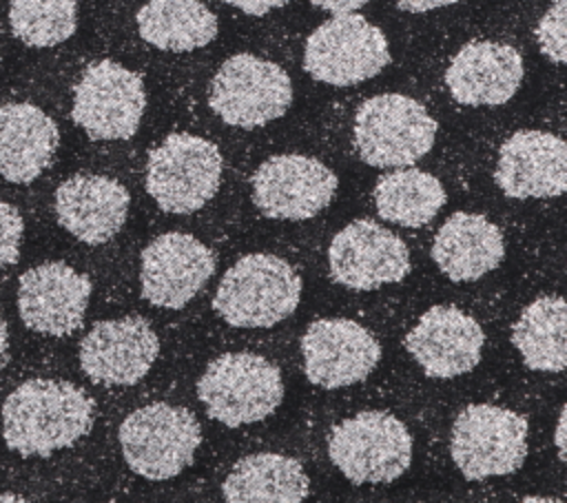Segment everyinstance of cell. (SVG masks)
<instances>
[{
  "label": "cell",
  "instance_id": "obj_1",
  "mask_svg": "<svg viewBox=\"0 0 567 503\" xmlns=\"http://www.w3.org/2000/svg\"><path fill=\"white\" fill-rule=\"evenodd\" d=\"M93 399L69 381L29 379L2 403V437L20 456H51L93 428Z\"/></svg>",
  "mask_w": 567,
  "mask_h": 503
},
{
  "label": "cell",
  "instance_id": "obj_33",
  "mask_svg": "<svg viewBox=\"0 0 567 503\" xmlns=\"http://www.w3.org/2000/svg\"><path fill=\"white\" fill-rule=\"evenodd\" d=\"M461 0H394V4L408 13H425L439 7H450L456 4Z\"/></svg>",
  "mask_w": 567,
  "mask_h": 503
},
{
  "label": "cell",
  "instance_id": "obj_36",
  "mask_svg": "<svg viewBox=\"0 0 567 503\" xmlns=\"http://www.w3.org/2000/svg\"><path fill=\"white\" fill-rule=\"evenodd\" d=\"M0 501H4V503H9V501H27L24 496H20V494H11V492H2L0 494Z\"/></svg>",
  "mask_w": 567,
  "mask_h": 503
},
{
  "label": "cell",
  "instance_id": "obj_24",
  "mask_svg": "<svg viewBox=\"0 0 567 503\" xmlns=\"http://www.w3.org/2000/svg\"><path fill=\"white\" fill-rule=\"evenodd\" d=\"M221 492L230 503H299L308 496L310 481L297 459L259 452L233 465Z\"/></svg>",
  "mask_w": 567,
  "mask_h": 503
},
{
  "label": "cell",
  "instance_id": "obj_15",
  "mask_svg": "<svg viewBox=\"0 0 567 503\" xmlns=\"http://www.w3.org/2000/svg\"><path fill=\"white\" fill-rule=\"evenodd\" d=\"M213 273L215 255L206 244L188 233H164L142 250V297L157 308H184Z\"/></svg>",
  "mask_w": 567,
  "mask_h": 503
},
{
  "label": "cell",
  "instance_id": "obj_6",
  "mask_svg": "<svg viewBox=\"0 0 567 503\" xmlns=\"http://www.w3.org/2000/svg\"><path fill=\"white\" fill-rule=\"evenodd\" d=\"M330 461L352 483H390L412 463V437L390 412L365 410L332 428Z\"/></svg>",
  "mask_w": 567,
  "mask_h": 503
},
{
  "label": "cell",
  "instance_id": "obj_28",
  "mask_svg": "<svg viewBox=\"0 0 567 503\" xmlns=\"http://www.w3.org/2000/svg\"><path fill=\"white\" fill-rule=\"evenodd\" d=\"M9 27L27 47L62 44L78 29V0H11Z\"/></svg>",
  "mask_w": 567,
  "mask_h": 503
},
{
  "label": "cell",
  "instance_id": "obj_31",
  "mask_svg": "<svg viewBox=\"0 0 567 503\" xmlns=\"http://www.w3.org/2000/svg\"><path fill=\"white\" fill-rule=\"evenodd\" d=\"M226 2L248 16H266L268 11L279 9V7L288 4L290 0H226Z\"/></svg>",
  "mask_w": 567,
  "mask_h": 503
},
{
  "label": "cell",
  "instance_id": "obj_2",
  "mask_svg": "<svg viewBox=\"0 0 567 503\" xmlns=\"http://www.w3.org/2000/svg\"><path fill=\"white\" fill-rule=\"evenodd\" d=\"M301 299V277L277 255L237 259L213 297L215 312L235 328H270L290 317Z\"/></svg>",
  "mask_w": 567,
  "mask_h": 503
},
{
  "label": "cell",
  "instance_id": "obj_13",
  "mask_svg": "<svg viewBox=\"0 0 567 503\" xmlns=\"http://www.w3.org/2000/svg\"><path fill=\"white\" fill-rule=\"evenodd\" d=\"M303 374L323 390L354 386L377 368L381 346L361 324L334 317L312 321L301 337Z\"/></svg>",
  "mask_w": 567,
  "mask_h": 503
},
{
  "label": "cell",
  "instance_id": "obj_7",
  "mask_svg": "<svg viewBox=\"0 0 567 503\" xmlns=\"http://www.w3.org/2000/svg\"><path fill=\"white\" fill-rule=\"evenodd\" d=\"M527 432L523 414L492 403H472L452 425V461L467 481L514 474L527 456Z\"/></svg>",
  "mask_w": 567,
  "mask_h": 503
},
{
  "label": "cell",
  "instance_id": "obj_22",
  "mask_svg": "<svg viewBox=\"0 0 567 503\" xmlns=\"http://www.w3.org/2000/svg\"><path fill=\"white\" fill-rule=\"evenodd\" d=\"M60 144L58 124L35 104L11 102L0 106V175L13 184L40 177Z\"/></svg>",
  "mask_w": 567,
  "mask_h": 503
},
{
  "label": "cell",
  "instance_id": "obj_17",
  "mask_svg": "<svg viewBox=\"0 0 567 503\" xmlns=\"http://www.w3.org/2000/svg\"><path fill=\"white\" fill-rule=\"evenodd\" d=\"M159 355V339L142 317L97 321L80 343L84 374L102 386H135Z\"/></svg>",
  "mask_w": 567,
  "mask_h": 503
},
{
  "label": "cell",
  "instance_id": "obj_29",
  "mask_svg": "<svg viewBox=\"0 0 567 503\" xmlns=\"http://www.w3.org/2000/svg\"><path fill=\"white\" fill-rule=\"evenodd\" d=\"M565 22H567V0H554L551 7L540 18V22L536 24V40H538L540 53L554 64H563L567 58Z\"/></svg>",
  "mask_w": 567,
  "mask_h": 503
},
{
  "label": "cell",
  "instance_id": "obj_20",
  "mask_svg": "<svg viewBox=\"0 0 567 503\" xmlns=\"http://www.w3.org/2000/svg\"><path fill=\"white\" fill-rule=\"evenodd\" d=\"M520 53L503 42L472 40L458 49L445 71L452 97L465 106H501L523 82Z\"/></svg>",
  "mask_w": 567,
  "mask_h": 503
},
{
  "label": "cell",
  "instance_id": "obj_5",
  "mask_svg": "<svg viewBox=\"0 0 567 503\" xmlns=\"http://www.w3.org/2000/svg\"><path fill=\"white\" fill-rule=\"evenodd\" d=\"M117 437L122 456L135 474L166 481L193 463L202 443V428L182 406L148 403L122 421Z\"/></svg>",
  "mask_w": 567,
  "mask_h": 503
},
{
  "label": "cell",
  "instance_id": "obj_12",
  "mask_svg": "<svg viewBox=\"0 0 567 503\" xmlns=\"http://www.w3.org/2000/svg\"><path fill=\"white\" fill-rule=\"evenodd\" d=\"M252 202L270 219L301 222L321 213L339 179L319 160L297 153L272 155L252 173Z\"/></svg>",
  "mask_w": 567,
  "mask_h": 503
},
{
  "label": "cell",
  "instance_id": "obj_26",
  "mask_svg": "<svg viewBox=\"0 0 567 503\" xmlns=\"http://www.w3.org/2000/svg\"><path fill=\"white\" fill-rule=\"evenodd\" d=\"M523 363L538 372H563L567 366V306L560 295H543L520 312L509 335Z\"/></svg>",
  "mask_w": 567,
  "mask_h": 503
},
{
  "label": "cell",
  "instance_id": "obj_8",
  "mask_svg": "<svg viewBox=\"0 0 567 503\" xmlns=\"http://www.w3.org/2000/svg\"><path fill=\"white\" fill-rule=\"evenodd\" d=\"M221 182L219 148L190 133H173L148 153L146 191L166 213L188 215L213 199Z\"/></svg>",
  "mask_w": 567,
  "mask_h": 503
},
{
  "label": "cell",
  "instance_id": "obj_34",
  "mask_svg": "<svg viewBox=\"0 0 567 503\" xmlns=\"http://www.w3.org/2000/svg\"><path fill=\"white\" fill-rule=\"evenodd\" d=\"M565 417H567V410L563 408L560 410V417H558V423H556V448H558V456L560 461H565L567 456V450H565Z\"/></svg>",
  "mask_w": 567,
  "mask_h": 503
},
{
  "label": "cell",
  "instance_id": "obj_16",
  "mask_svg": "<svg viewBox=\"0 0 567 503\" xmlns=\"http://www.w3.org/2000/svg\"><path fill=\"white\" fill-rule=\"evenodd\" d=\"M91 290V279L64 261L33 266L18 281L20 319L33 332L66 337L82 328Z\"/></svg>",
  "mask_w": 567,
  "mask_h": 503
},
{
  "label": "cell",
  "instance_id": "obj_11",
  "mask_svg": "<svg viewBox=\"0 0 567 503\" xmlns=\"http://www.w3.org/2000/svg\"><path fill=\"white\" fill-rule=\"evenodd\" d=\"M144 109L142 78L113 60H100L75 84L71 117L91 140H128L137 133Z\"/></svg>",
  "mask_w": 567,
  "mask_h": 503
},
{
  "label": "cell",
  "instance_id": "obj_4",
  "mask_svg": "<svg viewBox=\"0 0 567 503\" xmlns=\"http://www.w3.org/2000/svg\"><path fill=\"white\" fill-rule=\"evenodd\" d=\"M439 124L421 102L401 93L368 97L354 115L359 157L377 168H403L434 146Z\"/></svg>",
  "mask_w": 567,
  "mask_h": 503
},
{
  "label": "cell",
  "instance_id": "obj_10",
  "mask_svg": "<svg viewBox=\"0 0 567 503\" xmlns=\"http://www.w3.org/2000/svg\"><path fill=\"white\" fill-rule=\"evenodd\" d=\"M390 62L385 33L359 13H343L319 24L306 40L303 69L332 86H352L381 73Z\"/></svg>",
  "mask_w": 567,
  "mask_h": 503
},
{
  "label": "cell",
  "instance_id": "obj_19",
  "mask_svg": "<svg viewBox=\"0 0 567 503\" xmlns=\"http://www.w3.org/2000/svg\"><path fill=\"white\" fill-rule=\"evenodd\" d=\"M494 179L514 199L558 197L567 188V146L545 131H516L498 148Z\"/></svg>",
  "mask_w": 567,
  "mask_h": 503
},
{
  "label": "cell",
  "instance_id": "obj_3",
  "mask_svg": "<svg viewBox=\"0 0 567 503\" xmlns=\"http://www.w3.org/2000/svg\"><path fill=\"white\" fill-rule=\"evenodd\" d=\"M197 397L210 419L239 428L270 417L284 401V381L275 363L252 352H226L208 363Z\"/></svg>",
  "mask_w": 567,
  "mask_h": 503
},
{
  "label": "cell",
  "instance_id": "obj_14",
  "mask_svg": "<svg viewBox=\"0 0 567 503\" xmlns=\"http://www.w3.org/2000/svg\"><path fill=\"white\" fill-rule=\"evenodd\" d=\"M330 275L350 290H374L396 284L410 273V250L401 237L372 219L343 226L328 250Z\"/></svg>",
  "mask_w": 567,
  "mask_h": 503
},
{
  "label": "cell",
  "instance_id": "obj_30",
  "mask_svg": "<svg viewBox=\"0 0 567 503\" xmlns=\"http://www.w3.org/2000/svg\"><path fill=\"white\" fill-rule=\"evenodd\" d=\"M22 233L24 222L20 211L7 202H0V268L18 261Z\"/></svg>",
  "mask_w": 567,
  "mask_h": 503
},
{
  "label": "cell",
  "instance_id": "obj_25",
  "mask_svg": "<svg viewBox=\"0 0 567 503\" xmlns=\"http://www.w3.org/2000/svg\"><path fill=\"white\" fill-rule=\"evenodd\" d=\"M137 31L162 51L186 53L215 40L217 18L202 0H148L137 11Z\"/></svg>",
  "mask_w": 567,
  "mask_h": 503
},
{
  "label": "cell",
  "instance_id": "obj_35",
  "mask_svg": "<svg viewBox=\"0 0 567 503\" xmlns=\"http://www.w3.org/2000/svg\"><path fill=\"white\" fill-rule=\"evenodd\" d=\"M7 361H9V330L0 315V370L7 366Z\"/></svg>",
  "mask_w": 567,
  "mask_h": 503
},
{
  "label": "cell",
  "instance_id": "obj_27",
  "mask_svg": "<svg viewBox=\"0 0 567 503\" xmlns=\"http://www.w3.org/2000/svg\"><path fill=\"white\" fill-rule=\"evenodd\" d=\"M372 195L377 213L405 228L430 224L447 202L443 184L432 173L410 166L383 175Z\"/></svg>",
  "mask_w": 567,
  "mask_h": 503
},
{
  "label": "cell",
  "instance_id": "obj_32",
  "mask_svg": "<svg viewBox=\"0 0 567 503\" xmlns=\"http://www.w3.org/2000/svg\"><path fill=\"white\" fill-rule=\"evenodd\" d=\"M315 7L330 11L334 16H343V13H354L357 9H361L363 4H368L370 0H310Z\"/></svg>",
  "mask_w": 567,
  "mask_h": 503
},
{
  "label": "cell",
  "instance_id": "obj_18",
  "mask_svg": "<svg viewBox=\"0 0 567 503\" xmlns=\"http://www.w3.org/2000/svg\"><path fill=\"white\" fill-rule=\"evenodd\" d=\"M485 332L478 321L454 306H432L405 335L403 346L427 377L452 379L481 361Z\"/></svg>",
  "mask_w": 567,
  "mask_h": 503
},
{
  "label": "cell",
  "instance_id": "obj_23",
  "mask_svg": "<svg viewBox=\"0 0 567 503\" xmlns=\"http://www.w3.org/2000/svg\"><path fill=\"white\" fill-rule=\"evenodd\" d=\"M505 257L501 228L478 213H454L439 228L432 259L452 281H476L492 273Z\"/></svg>",
  "mask_w": 567,
  "mask_h": 503
},
{
  "label": "cell",
  "instance_id": "obj_21",
  "mask_svg": "<svg viewBox=\"0 0 567 503\" xmlns=\"http://www.w3.org/2000/svg\"><path fill=\"white\" fill-rule=\"evenodd\" d=\"M131 195L113 177L80 173L55 191V217L75 239L97 246L113 239L128 217Z\"/></svg>",
  "mask_w": 567,
  "mask_h": 503
},
{
  "label": "cell",
  "instance_id": "obj_9",
  "mask_svg": "<svg viewBox=\"0 0 567 503\" xmlns=\"http://www.w3.org/2000/svg\"><path fill=\"white\" fill-rule=\"evenodd\" d=\"M208 104L226 124L257 129L290 109L292 82L279 64L252 53H237L213 75Z\"/></svg>",
  "mask_w": 567,
  "mask_h": 503
}]
</instances>
